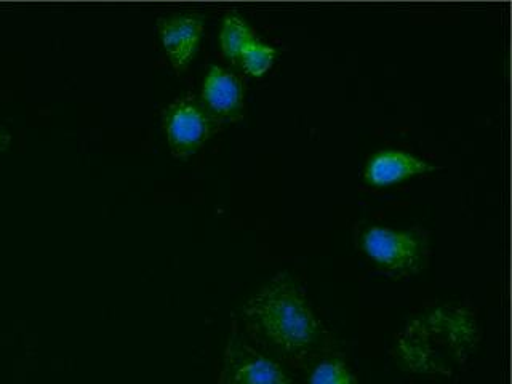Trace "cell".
Returning a JSON list of instances; mask_svg holds the SVG:
<instances>
[{
	"label": "cell",
	"mask_w": 512,
	"mask_h": 384,
	"mask_svg": "<svg viewBox=\"0 0 512 384\" xmlns=\"http://www.w3.org/2000/svg\"><path fill=\"white\" fill-rule=\"evenodd\" d=\"M434 170L431 164L420 157L412 156L408 152L381 151L368 162L365 176L368 183L375 186H389V184L399 183L407 180L410 176L421 175Z\"/></svg>",
	"instance_id": "obj_7"
},
{
	"label": "cell",
	"mask_w": 512,
	"mask_h": 384,
	"mask_svg": "<svg viewBox=\"0 0 512 384\" xmlns=\"http://www.w3.org/2000/svg\"><path fill=\"white\" fill-rule=\"evenodd\" d=\"M221 384H293L282 368L248 346L239 336H232L224 356Z\"/></svg>",
	"instance_id": "obj_4"
},
{
	"label": "cell",
	"mask_w": 512,
	"mask_h": 384,
	"mask_svg": "<svg viewBox=\"0 0 512 384\" xmlns=\"http://www.w3.org/2000/svg\"><path fill=\"white\" fill-rule=\"evenodd\" d=\"M477 338L471 312L439 308L408 324L399 338V354L418 372L447 373L469 356Z\"/></svg>",
	"instance_id": "obj_2"
},
{
	"label": "cell",
	"mask_w": 512,
	"mask_h": 384,
	"mask_svg": "<svg viewBox=\"0 0 512 384\" xmlns=\"http://www.w3.org/2000/svg\"><path fill=\"white\" fill-rule=\"evenodd\" d=\"M242 316L250 332L285 356H306L322 335L303 290L287 274L274 277L261 288L245 304Z\"/></svg>",
	"instance_id": "obj_1"
},
{
	"label": "cell",
	"mask_w": 512,
	"mask_h": 384,
	"mask_svg": "<svg viewBox=\"0 0 512 384\" xmlns=\"http://www.w3.org/2000/svg\"><path fill=\"white\" fill-rule=\"evenodd\" d=\"M205 104L220 116H236L242 108V85L232 72L212 66L204 80Z\"/></svg>",
	"instance_id": "obj_8"
},
{
	"label": "cell",
	"mask_w": 512,
	"mask_h": 384,
	"mask_svg": "<svg viewBox=\"0 0 512 384\" xmlns=\"http://www.w3.org/2000/svg\"><path fill=\"white\" fill-rule=\"evenodd\" d=\"M165 132L176 156H189L207 140L210 117L194 98H180L165 111Z\"/></svg>",
	"instance_id": "obj_5"
},
{
	"label": "cell",
	"mask_w": 512,
	"mask_h": 384,
	"mask_svg": "<svg viewBox=\"0 0 512 384\" xmlns=\"http://www.w3.org/2000/svg\"><path fill=\"white\" fill-rule=\"evenodd\" d=\"M426 240L410 231L373 226L362 236V248L378 266L392 272H413L426 258Z\"/></svg>",
	"instance_id": "obj_3"
},
{
	"label": "cell",
	"mask_w": 512,
	"mask_h": 384,
	"mask_svg": "<svg viewBox=\"0 0 512 384\" xmlns=\"http://www.w3.org/2000/svg\"><path fill=\"white\" fill-rule=\"evenodd\" d=\"M5 143H8V135L4 130H0V148H2Z\"/></svg>",
	"instance_id": "obj_12"
},
{
	"label": "cell",
	"mask_w": 512,
	"mask_h": 384,
	"mask_svg": "<svg viewBox=\"0 0 512 384\" xmlns=\"http://www.w3.org/2000/svg\"><path fill=\"white\" fill-rule=\"evenodd\" d=\"M204 24L196 15L165 16L159 21L160 39L176 68H186L199 47Z\"/></svg>",
	"instance_id": "obj_6"
},
{
	"label": "cell",
	"mask_w": 512,
	"mask_h": 384,
	"mask_svg": "<svg viewBox=\"0 0 512 384\" xmlns=\"http://www.w3.org/2000/svg\"><path fill=\"white\" fill-rule=\"evenodd\" d=\"M309 384H354V378L343 362L327 360L314 368Z\"/></svg>",
	"instance_id": "obj_11"
},
{
	"label": "cell",
	"mask_w": 512,
	"mask_h": 384,
	"mask_svg": "<svg viewBox=\"0 0 512 384\" xmlns=\"http://www.w3.org/2000/svg\"><path fill=\"white\" fill-rule=\"evenodd\" d=\"M253 39H255V36H253L252 29L239 15L229 13L224 18L220 32V42L223 53L228 56L229 60H239L245 47Z\"/></svg>",
	"instance_id": "obj_9"
},
{
	"label": "cell",
	"mask_w": 512,
	"mask_h": 384,
	"mask_svg": "<svg viewBox=\"0 0 512 384\" xmlns=\"http://www.w3.org/2000/svg\"><path fill=\"white\" fill-rule=\"evenodd\" d=\"M239 60L242 61L244 68L252 76H261L271 68L272 63L276 60V50L271 45L264 44L261 40L253 39L245 47Z\"/></svg>",
	"instance_id": "obj_10"
}]
</instances>
